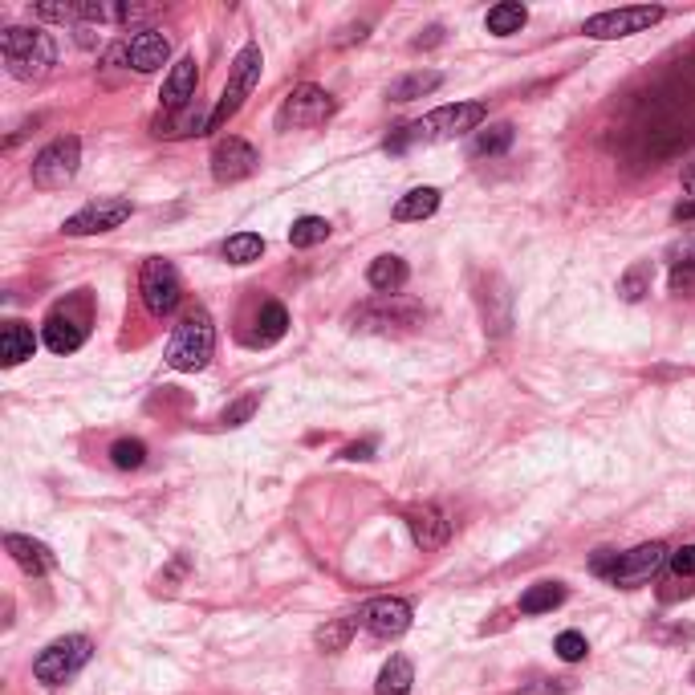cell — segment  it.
I'll use <instances>...</instances> for the list:
<instances>
[{
  "label": "cell",
  "instance_id": "obj_1",
  "mask_svg": "<svg viewBox=\"0 0 695 695\" xmlns=\"http://www.w3.org/2000/svg\"><path fill=\"white\" fill-rule=\"evenodd\" d=\"M488 118V106L484 102H456V106H439L431 110L427 118L411 122L407 131H399L395 139H387V151H403L407 143H448V139H460L468 131H480Z\"/></svg>",
  "mask_w": 695,
  "mask_h": 695
},
{
  "label": "cell",
  "instance_id": "obj_2",
  "mask_svg": "<svg viewBox=\"0 0 695 695\" xmlns=\"http://www.w3.org/2000/svg\"><path fill=\"white\" fill-rule=\"evenodd\" d=\"M0 53H5L9 74L21 78V82L45 78L49 66L57 61V49H53L49 33H41V29H21V25H13V29L0 33Z\"/></svg>",
  "mask_w": 695,
  "mask_h": 695
},
{
  "label": "cell",
  "instance_id": "obj_3",
  "mask_svg": "<svg viewBox=\"0 0 695 695\" xmlns=\"http://www.w3.org/2000/svg\"><path fill=\"white\" fill-rule=\"evenodd\" d=\"M212 350H216V330H212V318L204 309L187 313V318L175 326L171 342H167V366L179 370V374H196L212 362Z\"/></svg>",
  "mask_w": 695,
  "mask_h": 695
},
{
  "label": "cell",
  "instance_id": "obj_4",
  "mask_svg": "<svg viewBox=\"0 0 695 695\" xmlns=\"http://www.w3.org/2000/svg\"><path fill=\"white\" fill-rule=\"evenodd\" d=\"M261 70H265L261 49H257V45H244V49L236 53V61H232V74H228V86H224L220 102H216L212 114H208V131H224V122L244 106V98H248L252 90H257Z\"/></svg>",
  "mask_w": 695,
  "mask_h": 695
},
{
  "label": "cell",
  "instance_id": "obj_5",
  "mask_svg": "<svg viewBox=\"0 0 695 695\" xmlns=\"http://www.w3.org/2000/svg\"><path fill=\"white\" fill-rule=\"evenodd\" d=\"M90 655H94V643L86 639V635H66V639H57V643H49L41 655H37V663H33V675L41 679V683H49V687H57V683H66V679H74L86 663H90Z\"/></svg>",
  "mask_w": 695,
  "mask_h": 695
},
{
  "label": "cell",
  "instance_id": "obj_6",
  "mask_svg": "<svg viewBox=\"0 0 695 695\" xmlns=\"http://www.w3.org/2000/svg\"><path fill=\"white\" fill-rule=\"evenodd\" d=\"M334 114V98L322 90V86H293V94L281 102L277 110V131H309V126H322L326 118Z\"/></svg>",
  "mask_w": 695,
  "mask_h": 695
},
{
  "label": "cell",
  "instance_id": "obj_7",
  "mask_svg": "<svg viewBox=\"0 0 695 695\" xmlns=\"http://www.w3.org/2000/svg\"><path fill=\"white\" fill-rule=\"evenodd\" d=\"M78 163H82V143L74 135H61V139H53L49 147L37 151L33 183L41 187V192H57V187H66L78 175Z\"/></svg>",
  "mask_w": 695,
  "mask_h": 695
},
{
  "label": "cell",
  "instance_id": "obj_8",
  "mask_svg": "<svg viewBox=\"0 0 695 695\" xmlns=\"http://www.w3.org/2000/svg\"><path fill=\"white\" fill-rule=\"evenodd\" d=\"M139 293H143V305L155 313V318H171L183 301V281H179V269L163 257H151L143 265V277H139Z\"/></svg>",
  "mask_w": 695,
  "mask_h": 695
},
{
  "label": "cell",
  "instance_id": "obj_9",
  "mask_svg": "<svg viewBox=\"0 0 695 695\" xmlns=\"http://www.w3.org/2000/svg\"><path fill=\"white\" fill-rule=\"evenodd\" d=\"M90 334V313L86 305L70 301V305H57L49 318H45V346L53 354H74Z\"/></svg>",
  "mask_w": 695,
  "mask_h": 695
},
{
  "label": "cell",
  "instance_id": "obj_10",
  "mask_svg": "<svg viewBox=\"0 0 695 695\" xmlns=\"http://www.w3.org/2000/svg\"><path fill=\"white\" fill-rule=\"evenodd\" d=\"M663 21V9L655 5H639V9H610V13H598L586 21V33L598 37V41H618V37H630V33H643L651 25Z\"/></svg>",
  "mask_w": 695,
  "mask_h": 695
},
{
  "label": "cell",
  "instance_id": "obj_11",
  "mask_svg": "<svg viewBox=\"0 0 695 695\" xmlns=\"http://www.w3.org/2000/svg\"><path fill=\"white\" fill-rule=\"evenodd\" d=\"M131 212H135V204H131V200H94V204L78 208V212H74L66 224H61V232H66V236H94V232H110V228H118V224L131 220Z\"/></svg>",
  "mask_w": 695,
  "mask_h": 695
},
{
  "label": "cell",
  "instance_id": "obj_12",
  "mask_svg": "<svg viewBox=\"0 0 695 695\" xmlns=\"http://www.w3.org/2000/svg\"><path fill=\"white\" fill-rule=\"evenodd\" d=\"M671 561V553H667V545L663 541H651V545H639V549H630V553H622V561H618V570H614V586H626V590H635V586H643V582H651L663 565Z\"/></svg>",
  "mask_w": 695,
  "mask_h": 695
},
{
  "label": "cell",
  "instance_id": "obj_13",
  "mask_svg": "<svg viewBox=\"0 0 695 695\" xmlns=\"http://www.w3.org/2000/svg\"><path fill=\"white\" fill-rule=\"evenodd\" d=\"M257 167H261V155L252 151L244 139H224L212 151V175H216V183H240V179H248Z\"/></svg>",
  "mask_w": 695,
  "mask_h": 695
},
{
  "label": "cell",
  "instance_id": "obj_14",
  "mask_svg": "<svg viewBox=\"0 0 695 695\" xmlns=\"http://www.w3.org/2000/svg\"><path fill=\"white\" fill-rule=\"evenodd\" d=\"M362 626L370 630V635H378V639H399L403 630L411 626V602H403V598H374L362 610Z\"/></svg>",
  "mask_w": 695,
  "mask_h": 695
},
{
  "label": "cell",
  "instance_id": "obj_15",
  "mask_svg": "<svg viewBox=\"0 0 695 695\" xmlns=\"http://www.w3.org/2000/svg\"><path fill=\"white\" fill-rule=\"evenodd\" d=\"M167 57H171V41L155 29H143V33H135L131 41H126V66H135L139 74L163 70Z\"/></svg>",
  "mask_w": 695,
  "mask_h": 695
},
{
  "label": "cell",
  "instance_id": "obj_16",
  "mask_svg": "<svg viewBox=\"0 0 695 695\" xmlns=\"http://www.w3.org/2000/svg\"><path fill=\"white\" fill-rule=\"evenodd\" d=\"M419 318H423V309H419L415 301H399V293H395V297H387L383 305H366V309H358V322H362V330L415 326Z\"/></svg>",
  "mask_w": 695,
  "mask_h": 695
},
{
  "label": "cell",
  "instance_id": "obj_17",
  "mask_svg": "<svg viewBox=\"0 0 695 695\" xmlns=\"http://www.w3.org/2000/svg\"><path fill=\"white\" fill-rule=\"evenodd\" d=\"M196 86H200L196 57H179L175 66H171V74H167V82H163V90H159V98H163L167 110H183L187 102L196 98Z\"/></svg>",
  "mask_w": 695,
  "mask_h": 695
},
{
  "label": "cell",
  "instance_id": "obj_18",
  "mask_svg": "<svg viewBox=\"0 0 695 695\" xmlns=\"http://www.w3.org/2000/svg\"><path fill=\"white\" fill-rule=\"evenodd\" d=\"M5 549L13 553V561L21 565L25 574H49L53 565H57V557H53L49 545H41V541H33V537H21V533H9V537H5Z\"/></svg>",
  "mask_w": 695,
  "mask_h": 695
},
{
  "label": "cell",
  "instance_id": "obj_19",
  "mask_svg": "<svg viewBox=\"0 0 695 695\" xmlns=\"http://www.w3.org/2000/svg\"><path fill=\"white\" fill-rule=\"evenodd\" d=\"M407 525H411V537H415L419 549H439V545L452 537V521L439 513V509H415L407 517Z\"/></svg>",
  "mask_w": 695,
  "mask_h": 695
},
{
  "label": "cell",
  "instance_id": "obj_20",
  "mask_svg": "<svg viewBox=\"0 0 695 695\" xmlns=\"http://www.w3.org/2000/svg\"><path fill=\"white\" fill-rule=\"evenodd\" d=\"M407 261L403 257H395V252H387V257H374L370 261V269H366V281H370V289H378L383 297H395L403 285H407Z\"/></svg>",
  "mask_w": 695,
  "mask_h": 695
},
{
  "label": "cell",
  "instance_id": "obj_21",
  "mask_svg": "<svg viewBox=\"0 0 695 695\" xmlns=\"http://www.w3.org/2000/svg\"><path fill=\"white\" fill-rule=\"evenodd\" d=\"M285 330H289L285 305H281V301H265L261 313H257V330L248 334V346H273V342L285 338Z\"/></svg>",
  "mask_w": 695,
  "mask_h": 695
},
{
  "label": "cell",
  "instance_id": "obj_22",
  "mask_svg": "<svg viewBox=\"0 0 695 695\" xmlns=\"http://www.w3.org/2000/svg\"><path fill=\"white\" fill-rule=\"evenodd\" d=\"M33 350H37V338H33V330L25 322H9L5 330H0V362H5V366L29 362Z\"/></svg>",
  "mask_w": 695,
  "mask_h": 695
},
{
  "label": "cell",
  "instance_id": "obj_23",
  "mask_svg": "<svg viewBox=\"0 0 695 695\" xmlns=\"http://www.w3.org/2000/svg\"><path fill=\"white\" fill-rule=\"evenodd\" d=\"M415 683V667L407 655H391L387 667L378 671V683H374V695H407Z\"/></svg>",
  "mask_w": 695,
  "mask_h": 695
},
{
  "label": "cell",
  "instance_id": "obj_24",
  "mask_svg": "<svg viewBox=\"0 0 695 695\" xmlns=\"http://www.w3.org/2000/svg\"><path fill=\"white\" fill-rule=\"evenodd\" d=\"M439 82H444V74H435V70H419V74H403V78H395V82H391V90H387V98H391V102H415V98H423V94H431V90H439Z\"/></svg>",
  "mask_w": 695,
  "mask_h": 695
},
{
  "label": "cell",
  "instance_id": "obj_25",
  "mask_svg": "<svg viewBox=\"0 0 695 695\" xmlns=\"http://www.w3.org/2000/svg\"><path fill=\"white\" fill-rule=\"evenodd\" d=\"M435 208H439V192L435 187H415V192H407L399 204H395V220H427V216H435Z\"/></svg>",
  "mask_w": 695,
  "mask_h": 695
},
{
  "label": "cell",
  "instance_id": "obj_26",
  "mask_svg": "<svg viewBox=\"0 0 695 695\" xmlns=\"http://www.w3.org/2000/svg\"><path fill=\"white\" fill-rule=\"evenodd\" d=\"M525 21H529L525 5H513V0H504V5L488 9V21H484V25H488L492 37H513V33L525 29Z\"/></svg>",
  "mask_w": 695,
  "mask_h": 695
},
{
  "label": "cell",
  "instance_id": "obj_27",
  "mask_svg": "<svg viewBox=\"0 0 695 695\" xmlns=\"http://www.w3.org/2000/svg\"><path fill=\"white\" fill-rule=\"evenodd\" d=\"M261 252H265V236H257V232H236L224 240L228 265H252V261H261Z\"/></svg>",
  "mask_w": 695,
  "mask_h": 695
},
{
  "label": "cell",
  "instance_id": "obj_28",
  "mask_svg": "<svg viewBox=\"0 0 695 695\" xmlns=\"http://www.w3.org/2000/svg\"><path fill=\"white\" fill-rule=\"evenodd\" d=\"M513 147V126L509 122H492V126H480V135H476V143H472V155L476 159H492V155H504Z\"/></svg>",
  "mask_w": 695,
  "mask_h": 695
},
{
  "label": "cell",
  "instance_id": "obj_29",
  "mask_svg": "<svg viewBox=\"0 0 695 695\" xmlns=\"http://www.w3.org/2000/svg\"><path fill=\"white\" fill-rule=\"evenodd\" d=\"M561 602H565V586L561 582H541V586L521 594V614H545V610H553Z\"/></svg>",
  "mask_w": 695,
  "mask_h": 695
},
{
  "label": "cell",
  "instance_id": "obj_30",
  "mask_svg": "<svg viewBox=\"0 0 695 695\" xmlns=\"http://www.w3.org/2000/svg\"><path fill=\"white\" fill-rule=\"evenodd\" d=\"M326 236H330V220H322V216H301L289 228V244L293 248H313V244H322Z\"/></svg>",
  "mask_w": 695,
  "mask_h": 695
},
{
  "label": "cell",
  "instance_id": "obj_31",
  "mask_svg": "<svg viewBox=\"0 0 695 695\" xmlns=\"http://www.w3.org/2000/svg\"><path fill=\"white\" fill-rule=\"evenodd\" d=\"M618 293H622L626 301H639L643 293H651V265H647V261L630 265V269L622 273V281H618Z\"/></svg>",
  "mask_w": 695,
  "mask_h": 695
},
{
  "label": "cell",
  "instance_id": "obj_32",
  "mask_svg": "<svg viewBox=\"0 0 695 695\" xmlns=\"http://www.w3.org/2000/svg\"><path fill=\"white\" fill-rule=\"evenodd\" d=\"M110 460H114V468H122V472L143 468V460H147L143 439H118V444L110 448Z\"/></svg>",
  "mask_w": 695,
  "mask_h": 695
},
{
  "label": "cell",
  "instance_id": "obj_33",
  "mask_svg": "<svg viewBox=\"0 0 695 695\" xmlns=\"http://www.w3.org/2000/svg\"><path fill=\"white\" fill-rule=\"evenodd\" d=\"M362 618H338L334 626H326V630H318V643L326 647V651H342L346 643H350V635H354V626H358Z\"/></svg>",
  "mask_w": 695,
  "mask_h": 695
},
{
  "label": "cell",
  "instance_id": "obj_34",
  "mask_svg": "<svg viewBox=\"0 0 695 695\" xmlns=\"http://www.w3.org/2000/svg\"><path fill=\"white\" fill-rule=\"evenodd\" d=\"M257 407H261V391H252V395H244V399H236L232 407H224V415H220V423H224V427H240V423H248L252 415H257Z\"/></svg>",
  "mask_w": 695,
  "mask_h": 695
},
{
  "label": "cell",
  "instance_id": "obj_35",
  "mask_svg": "<svg viewBox=\"0 0 695 695\" xmlns=\"http://www.w3.org/2000/svg\"><path fill=\"white\" fill-rule=\"evenodd\" d=\"M553 651H557L565 663H578V659L590 655V643H586V635H578V630H565V635H557Z\"/></svg>",
  "mask_w": 695,
  "mask_h": 695
},
{
  "label": "cell",
  "instance_id": "obj_36",
  "mask_svg": "<svg viewBox=\"0 0 695 695\" xmlns=\"http://www.w3.org/2000/svg\"><path fill=\"white\" fill-rule=\"evenodd\" d=\"M671 293L675 297H695V261H679L671 269Z\"/></svg>",
  "mask_w": 695,
  "mask_h": 695
},
{
  "label": "cell",
  "instance_id": "obj_37",
  "mask_svg": "<svg viewBox=\"0 0 695 695\" xmlns=\"http://www.w3.org/2000/svg\"><path fill=\"white\" fill-rule=\"evenodd\" d=\"M667 565H671L675 578H695V545H679Z\"/></svg>",
  "mask_w": 695,
  "mask_h": 695
},
{
  "label": "cell",
  "instance_id": "obj_38",
  "mask_svg": "<svg viewBox=\"0 0 695 695\" xmlns=\"http://www.w3.org/2000/svg\"><path fill=\"white\" fill-rule=\"evenodd\" d=\"M618 561H622V553H614V549H598V553L590 557V570H594L598 578H614Z\"/></svg>",
  "mask_w": 695,
  "mask_h": 695
},
{
  "label": "cell",
  "instance_id": "obj_39",
  "mask_svg": "<svg viewBox=\"0 0 695 695\" xmlns=\"http://www.w3.org/2000/svg\"><path fill=\"white\" fill-rule=\"evenodd\" d=\"M342 456H346V460H370V456H374V444H370V439H366V444H350Z\"/></svg>",
  "mask_w": 695,
  "mask_h": 695
},
{
  "label": "cell",
  "instance_id": "obj_40",
  "mask_svg": "<svg viewBox=\"0 0 695 695\" xmlns=\"http://www.w3.org/2000/svg\"><path fill=\"white\" fill-rule=\"evenodd\" d=\"M683 192L695 200V163H687V167H683Z\"/></svg>",
  "mask_w": 695,
  "mask_h": 695
},
{
  "label": "cell",
  "instance_id": "obj_41",
  "mask_svg": "<svg viewBox=\"0 0 695 695\" xmlns=\"http://www.w3.org/2000/svg\"><path fill=\"white\" fill-rule=\"evenodd\" d=\"M439 33H444V29H427V37H415V49H423V45H439Z\"/></svg>",
  "mask_w": 695,
  "mask_h": 695
},
{
  "label": "cell",
  "instance_id": "obj_42",
  "mask_svg": "<svg viewBox=\"0 0 695 695\" xmlns=\"http://www.w3.org/2000/svg\"><path fill=\"white\" fill-rule=\"evenodd\" d=\"M675 220H695V200L691 204H679L675 208Z\"/></svg>",
  "mask_w": 695,
  "mask_h": 695
},
{
  "label": "cell",
  "instance_id": "obj_43",
  "mask_svg": "<svg viewBox=\"0 0 695 695\" xmlns=\"http://www.w3.org/2000/svg\"><path fill=\"white\" fill-rule=\"evenodd\" d=\"M691 683H695V671H691Z\"/></svg>",
  "mask_w": 695,
  "mask_h": 695
}]
</instances>
